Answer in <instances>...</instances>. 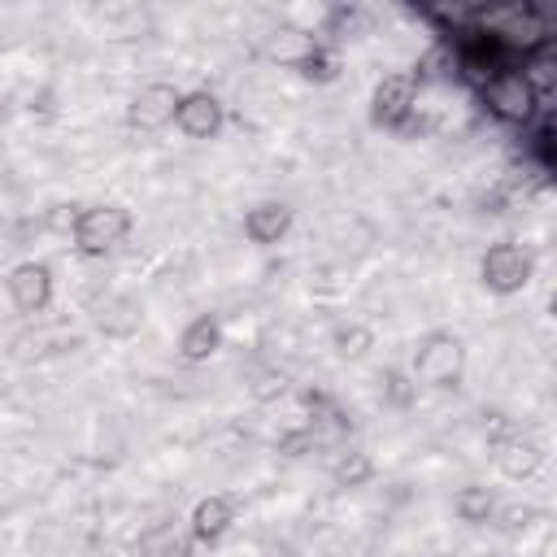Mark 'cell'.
<instances>
[{
    "mask_svg": "<svg viewBox=\"0 0 557 557\" xmlns=\"http://www.w3.org/2000/svg\"><path fill=\"white\" fill-rule=\"evenodd\" d=\"M409 379L431 392H453L466 379V344L453 331H426L418 335L409 352Z\"/></svg>",
    "mask_w": 557,
    "mask_h": 557,
    "instance_id": "obj_1",
    "label": "cell"
},
{
    "mask_svg": "<svg viewBox=\"0 0 557 557\" xmlns=\"http://www.w3.org/2000/svg\"><path fill=\"white\" fill-rule=\"evenodd\" d=\"M135 218L126 205H83L70 239H74V252L78 257H109L117 244H126Z\"/></svg>",
    "mask_w": 557,
    "mask_h": 557,
    "instance_id": "obj_2",
    "label": "cell"
},
{
    "mask_svg": "<svg viewBox=\"0 0 557 557\" xmlns=\"http://www.w3.org/2000/svg\"><path fill=\"white\" fill-rule=\"evenodd\" d=\"M479 96H483L487 113L500 117L505 126H531L535 113H540V100H535V91L527 87L522 70H500V74L483 78V83H479Z\"/></svg>",
    "mask_w": 557,
    "mask_h": 557,
    "instance_id": "obj_3",
    "label": "cell"
},
{
    "mask_svg": "<svg viewBox=\"0 0 557 557\" xmlns=\"http://www.w3.org/2000/svg\"><path fill=\"white\" fill-rule=\"evenodd\" d=\"M531 278H535V257H531L522 244H513V239H496V244H487V252L479 257V283H483L487 292H496V296H513V292H522Z\"/></svg>",
    "mask_w": 557,
    "mask_h": 557,
    "instance_id": "obj_4",
    "label": "cell"
},
{
    "mask_svg": "<svg viewBox=\"0 0 557 557\" xmlns=\"http://www.w3.org/2000/svg\"><path fill=\"white\" fill-rule=\"evenodd\" d=\"M418 113V83L409 70L400 74H383L370 91V122L383 131H409Z\"/></svg>",
    "mask_w": 557,
    "mask_h": 557,
    "instance_id": "obj_5",
    "label": "cell"
},
{
    "mask_svg": "<svg viewBox=\"0 0 557 557\" xmlns=\"http://www.w3.org/2000/svg\"><path fill=\"white\" fill-rule=\"evenodd\" d=\"M4 287H9L13 309L26 313V318L48 313V309H52V296H57L52 265H48V261H35V257H30V261H17V265L9 270V278H4Z\"/></svg>",
    "mask_w": 557,
    "mask_h": 557,
    "instance_id": "obj_6",
    "label": "cell"
},
{
    "mask_svg": "<svg viewBox=\"0 0 557 557\" xmlns=\"http://www.w3.org/2000/svg\"><path fill=\"white\" fill-rule=\"evenodd\" d=\"M178 96H183V91H178L174 83H148V87H139V91L131 96V104H126V126L139 131V135L165 131V126L174 122Z\"/></svg>",
    "mask_w": 557,
    "mask_h": 557,
    "instance_id": "obj_7",
    "label": "cell"
},
{
    "mask_svg": "<svg viewBox=\"0 0 557 557\" xmlns=\"http://www.w3.org/2000/svg\"><path fill=\"white\" fill-rule=\"evenodd\" d=\"M174 126L187 139H218L222 126H226V104L213 91H205V87L183 91L178 96V109H174Z\"/></svg>",
    "mask_w": 557,
    "mask_h": 557,
    "instance_id": "obj_8",
    "label": "cell"
},
{
    "mask_svg": "<svg viewBox=\"0 0 557 557\" xmlns=\"http://www.w3.org/2000/svg\"><path fill=\"white\" fill-rule=\"evenodd\" d=\"M235 513H239V500H235V496H226V492L200 496V500L191 505L187 531L196 535V544H218V540L235 527Z\"/></svg>",
    "mask_w": 557,
    "mask_h": 557,
    "instance_id": "obj_9",
    "label": "cell"
},
{
    "mask_svg": "<svg viewBox=\"0 0 557 557\" xmlns=\"http://www.w3.org/2000/svg\"><path fill=\"white\" fill-rule=\"evenodd\" d=\"M292 222H296V209L287 200H257L244 213V239L257 248H270L292 231Z\"/></svg>",
    "mask_w": 557,
    "mask_h": 557,
    "instance_id": "obj_10",
    "label": "cell"
},
{
    "mask_svg": "<svg viewBox=\"0 0 557 557\" xmlns=\"http://www.w3.org/2000/svg\"><path fill=\"white\" fill-rule=\"evenodd\" d=\"M492 461H496V470L505 474V479H513V483H527V479H535L540 470H544V448L531 440V435H509V440H500V444H492Z\"/></svg>",
    "mask_w": 557,
    "mask_h": 557,
    "instance_id": "obj_11",
    "label": "cell"
},
{
    "mask_svg": "<svg viewBox=\"0 0 557 557\" xmlns=\"http://www.w3.org/2000/svg\"><path fill=\"white\" fill-rule=\"evenodd\" d=\"M135 557H196V535L183 522H152L135 540Z\"/></svg>",
    "mask_w": 557,
    "mask_h": 557,
    "instance_id": "obj_12",
    "label": "cell"
},
{
    "mask_svg": "<svg viewBox=\"0 0 557 557\" xmlns=\"http://www.w3.org/2000/svg\"><path fill=\"white\" fill-rule=\"evenodd\" d=\"M218 348H222V322H218L213 313H200V318H191V322L178 331V357H183L187 366L209 361Z\"/></svg>",
    "mask_w": 557,
    "mask_h": 557,
    "instance_id": "obj_13",
    "label": "cell"
},
{
    "mask_svg": "<svg viewBox=\"0 0 557 557\" xmlns=\"http://www.w3.org/2000/svg\"><path fill=\"white\" fill-rule=\"evenodd\" d=\"M313 44H318V35L313 30H305V26H292V22H278L270 35H265V57L270 61H278V65H300L309 52H313Z\"/></svg>",
    "mask_w": 557,
    "mask_h": 557,
    "instance_id": "obj_14",
    "label": "cell"
},
{
    "mask_svg": "<svg viewBox=\"0 0 557 557\" xmlns=\"http://www.w3.org/2000/svg\"><path fill=\"white\" fill-rule=\"evenodd\" d=\"M361 26H366V9H361V4H331L326 17H322V26H318L313 35H318L322 44L339 48L344 39H357Z\"/></svg>",
    "mask_w": 557,
    "mask_h": 557,
    "instance_id": "obj_15",
    "label": "cell"
},
{
    "mask_svg": "<svg viewBox=\"0 0 557 557\" xmlns=\"http://www.w3.org/2000/svg\"><path fill=\"white\" fill-rule=\"evenodd\" d=\"M453 513H457V522H466V527H487L492 513H496V492L483 487V483H466V487H457V496H453Z\"/></svg>",
    "mask_w": 557,
    "mask_h": 557,
    "instance_id": "obj_16",
    "label": "cell"
},
{
    "mask_svg": "<svg viewBox=\"0 0 557 557\" xmlns=\"http://www.w3.org/2000/svg\"><path fill=\"white\" fill-rule=\"evenodd\" d=\"M139 305L131 300V296H104V305L96 309V326L104 331V335H117V339H126V335H135L139 331Z\"/></svg>",
    "mask_w": 557,
    "mask_h": 557,
    "instance_id": "obj_17",
    "label": "cell"
},
{
    "mask_svg": "<svg viewBox=\"0 0 557 557\" xmlns=\"http://www.w3.org/2000/svg\"><path fill=\"white\" fill-rule=\"evenodd\" d=\"M331 479L339 483V487H366L370 479H374V461H370V453L366 448H335V457H331Z\"/></svg>",
    "mask_w": 557,
    "mask_h": 557,
    "instance_id": "obj_18",
    "label": "cell"
},
{
    "mask_svg": "<svg viewBox=\"0 0 557 557\" xmlns=\"http://www.w3.org/2000/svg\"><path fill=\"white\" fill-rule=\"evenodd\" d=\"M374 383H379L383 405H392V409H409V405L418 400V383H413L409 370H400V366H383V370L374 374Z\"/></svg>",
    "mask_w": 557,
    "mask_h": 557,
    "instance_id": "obj_19",
    "label": "cell"
},
{
    "mask_svg": "<svg viewBox=\"0 0 557 557\" xmlns=\"http://www.w3.org/2000/svg\"><path fill=\"white\" fill-rule=\"evenodd\" d=\"M287 392H292V374H287V370H278V366H261V370H252V374H248V396H252V400H261V405L283 400Z\"/></svg>",
    "mask_w": 557,
    "mask_h": 557,
    "instance_id": "obj_20",
    "label": "cell"
},
{
    "mask_svg": "<svg viewBox=\"0 0 557 557\" xmlns=\"http://www.w3.org/2000/svg\"><path fill=\"white\" fill-rule=\"evenodd\" d=\"M296 70H300L309 83H335V78H339V48H331V44H322V39H318V44H313V52H309Z\"/></svg>",
    "mask_w": 557,
    "mask_h": 557,
    "instance_id": "obj_21",
    "label": "cell"
},
{
    "mask_svg": "<svg viewBox=\"0 0 557 557\" xmlns=\"http://www.w3.org/2000/svg\"><path fill=\"white\" fill-rule=\"evenodd\" d=\"M331 348H335L339 357H366V352L374 348V331H370L366 322H339V326L331 331Z\"/></svg>",
    "mask_w": 557,
    "mask_h": 557,
    "instance_id": "obj_22",
    "label": "cell"
},
{
    "mask_svg": "<svg viewBox=\"0 0 557 557\" xmlns=\"http://www.w3.org/2000/svg\"><path fill=\"white\" fill-rule=\"evenodd\" d=\"M274 448H278L283 457H305V453H318V448H331V444H326V435H322L318 426H309V422H300V426H292V431H283V435L274 440Z\"/></svg>",
    "mask_w": 557,
    "mask_h": 557,
    "instance_id": "obj_23",
    "label": "cell"
},
{
    "mask_svg": "<svg viewBox=\"0 0 557 557\" xmlns=\"http://www.w3.org/2000/svg\"><path fill=\"white\" fill-rule=\"evenodd\" d=\"M531 522H540V509L535 505H522V500L496 505V513H492V527L505 531V535H522V531H531Z\"/></svg>",
    "mask_w": 557,
    "mask_h": 557,
    "instance_id": "obj_24",
    "label": "cell"
},
{
    "mask_svg": "<svg viewBox=\"0 0 557 557\" xmlns=\"http://www.w3.org/2000/svg\"><path fill=\"white\" fill-rule=\"evenodd\" d=\"M522 426L509 418V413H500V409H487L483 413V435H487V444H500V440H509V435H518Z\"/></svg>",
    "mask_w": 557,
    "mask_h": 557,
    "instance_id": "obj_25",
    "label": "cell"
},
{
    "mask_svg": "<svg viewBox=\"0 0 557 557\" xmlns=\"http://www.w3.org/2000/svg\"><path fill=\"white\" fill-rule=\"evenodd\" d=\"M78 213H83V205H78V200H70V205H57V209L48 213V231H61V235H70V231H74V222H78Z\"/></svg>",
    "mask_w": 557,
    "mask_h": 557,
    "instance_id": "obj_26",
    "label": "cell"
},
{
    "mask_svg": "<svg viewBox=\"0 0 557 557\" xmlns=\"http://www.w3.org/2000/svg\"><path fill=\"white\" fill-rule=\"evenodd\" d=\"M265 557H296V553H287V548H283V553H278V548H274V553H265Z\"/></svg>",
    "mask_w": 557,
    "mask_h": 557,
    "instance_id": "obj_27",
    "label": "cell"
}]
</instances>
